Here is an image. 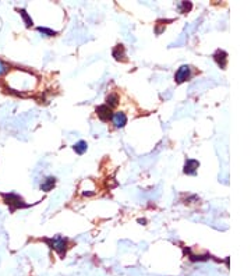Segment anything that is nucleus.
<instances>
[{
  "label": "nucleus",
  "mask_w": 251,
  "mask_h": 276,
  "mask_svg": "<svg viewBox=\"0 0 251 276\" xmlns=\"http://www.w3.org/2000/svg\"><path fill=\"white\" fill-rule=\"evenodd\" d=\"M43 241H45L52 250H55L56 253L59 254L60 257H63V255L66 254L67 244H69V240H67L66 237H60V236H57V237H53V238H43Z\"/></svg>",
  "instance_id": "obj_1"
},
{
  "label": "nucleus",
  "mask_w": 251,
  "mask_h": 276,
  "mask_svg": "<svg viewBox=\"0 0 251 276\" xmlns=\"http://www.w3.org/2000/svg\"><path fill=\"white\" fill-rule=\"evenodd\" d=\"M1 197L4 199V202L10 207V211L14 212L18 208H27L28 205L24 204V199L18 195V194H14V192H6V194H1Z\"/></svg>",
  "instance_id": "obj_2"
},
{
  "label": "nucleus",
  "mask_w": 251,
  "mask_h": 276,
  "mask_svg": "<svg viewBox=\"0 0 251 276\" xmlns=\"http://www.w3.org/2000/svg\"><path fill=\"white\" fill-rule=\"evenodd\" d=\"M190 77H191V67L187 66V64H184V66H181L180 69L176 71L174 80H176L177 84H181V83L187 81Z\"/></svg>",
  "instance_id": "obj_3"
},
{
  "label": "nucleus",
  "mask_w": 251,
  "mask_h": 276,
  "mask_svg": "<svg viewBox=\"0 0 251 276\" xmlns=\"http://www.w3.org/2000/svg\"><path fill=\"white\" fill-rule=\"evenodd\" d=\"M96 115L98 117L102 120V122H109L110 119H112V109L109 106H106V105H101V106L96 107Z\"/></svg>",
  "instance_id": "obj_4"
},
{
  "label": "nucleus",
  "mask_w": 251,
  "mask_h": 276,
  "mask_svg": "<svg viewBox=\"0 0 251 276\" xmlns=\"http://www.w3.org/2000/svg\"><path fill=\"white\" fill-rule=\"evenodd\" d=\"M110 120H112L115 127L120 129V127H125L126 124H127V116H126V113H123V112H118V113H113Z\"/></svg>",
  "instance_id": "obj_5"
},
{
  "label": "nucleus",
  "mask_w": 251,
  "mask_h": 276,
  "mask_svg": "<svg viewBox=\"0 0 251 276\" xmlns=\"http://www.w3.org/2000/svg\"><path fill=\"white\" fill-rule=\"evenodd\" d=\"M112 56L115 57V60L118 61H126L127 59V54H126V49L125 46L122 45V44H119L113 47V52H112Z\"/></svg>",
  "instance_id": "obj_6"
},
{
  "label": "nucleus",
  "mask_w": 251,
  "mask_h": 276,
  "mask_svg": "<svg viewBox=\"0 0 251 276\" xmlns=\"http://www.w3.org/2000/svg\"><path fill=\"white\" fill-rule=\"evenodd\" d=\"M200 166V162L196 159H187L184 163V173L187 175H196L197 169Z\"/></svg>",
  "instance_id": "obj_7"
},
{
  "label": "nucleus",
  "mask_w": 251,
  "mask_h": 276,
  "mask_svg": "<svg viewBox=\"0 0 251 276\" xmlns=\"http://www.w3.org/2000/svg\"><path fill=\"white\" fill-rule=\"evenodd\" d=\"M55 184H56L55 177H52V176L46 177V179L43 180V183L41 184V190H42V191H45V192L52 191V188L55 187Z\"/></svg>",
  "instance_id": "obj_8"
},
{
  "label": "nucleus",
  "mask_w": 251,
  "mask_h": 276,
  "mask_svg": "<svg viewBox=\"0 0 251 276\" xmlns=\"http://www.w3.org/2000/svg\"><path fill=\"white\" fill-rule=\"evenodd\" d=\"M215 60H216V63L219 64L222 69H225L226 67V61H228V54L225 53L223 50H218L216 53H215Z\"/></svg>",
  "instance_id": "obj_9"
},
{
  "label": "nucleus",
  "mask_w": 251,
  "mask_h": 276,
  "mask_svg": "<svg viewBox=\"0 0 251 276\" xmlns=\"http://www.w3.org/2000/svg\"><path fill=\"white\" fill-rule=\"evenodd\" d=\"M73 149H74V152L76 153L83 155V153L86 152V149H88V144H86L85 141H79L77 144H74Z\"/></svg>",
  "instance_id": "obj_10"
},
{
  "label": "nucleus",
  "mask_w": 251,
  "mask_h": 276,
  "mask_svg": "<svg viewBox=\"0 0 251 276\" xmlns=\"http://www.w3.org/2000/svg\"><path fill=\"white\" fill-rule=\"evenodd\" d=\"M119 103V96L116 93H110L109 96L106 98V106H109L110 109L115 106H118Z\"/></svg>",
  "instance_id": "obj_11"
},
{
  "label": "nucleus",
  "mask_w": 251,
  "mask_h": 276,
  "mask_svg": "<svg viewBox=\"0 0 251 276\" xmlns=\"http://www.w3.org/2000/svg\"><path fill=\"white\" fill-rule=\"evenodd\" d=\"M18 13L21 14V17H23V20H24V23H25V27L27 28H30V27H32V18L30 17V15L27 14V11L24 10V8H21V10H18Z\"/></svg>",
  "instance_id": "obj_12"
},
{
  "label": "nucleus",
  "mask_w": 251,
  "mask_h": 276,
  "mask_svg": "<svg viewBox=\"0 0 251 276\" xmlns=\"http://www.w3.org/2000/svg\"><path fill=\"white\" fill-rule=\"evenodd\" d=\"M37 30L40 31V32H42L43 35H46V37H55V35H57V32L53 30H49V28H45V27H38Z\"/></svg>",
  "instance_id": "obj_13"
},
{
  "label": "nucleus",
  "mask_w": 251,
  "mask_h": 276,
  "mask_svg": "<svg viewBox=\"0 0 251 276\" xmlns=\"http://www.w3.org/2000/svg\"><path fill=\"white\" fill-rule=\"evenodd\" d=\"M179 8H180L181 13H187L188 10L191 8V3H187V1H181Z\"/></svg>",
  "instance_id": "obj_14"
},
{
  "label": "nucleus",
  "mask_w": 251,
  "mask_h": 276,
  "mask_svg": "<svg viewBox=\"0 0 251 276\" xmlns=\"http://www.w3.org/2000/svg\"><path fill=\"white\" fill-rule=\"evenodd\" d=\"M8 71V66L4 63V61L0 60V76H4Z\"/></svg>",
  "instance_id": "obj_15"
},
{
  "label": "nucleus",
  "mask_w": 251,
  "mask_h": 276,
  "mask_svg": "<svg viewBox=\"0 0 251 276\" xmlns=\"http://www.w3.org/2000/svg\"><path fill=\"white\" fill-rule=\"evenodd\" d=\"M138 223H142V225H145V223H147V219H138Z\"/></svg>",
  "instance_id": "obj_16"
}]
</instances>
